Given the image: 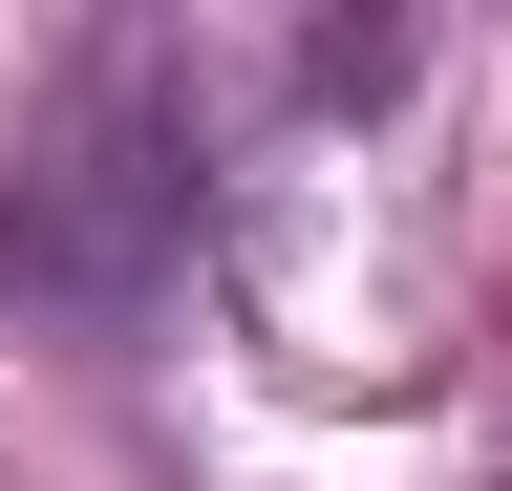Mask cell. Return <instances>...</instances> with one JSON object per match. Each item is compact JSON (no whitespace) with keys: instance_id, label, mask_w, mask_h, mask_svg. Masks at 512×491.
<instances>
[{"instance_id":"1","label":"cell","mask_w":512,"mask_h":491,"mask_svg":"<svg viewBox=\"0 0 512 491\" xmlns=\"http://www.w3.org/2000/svg\"><path fill=\"white\" fill-rule=\"evenodd\" d=\"M171 235H192V150L150 129V65H86V86L22 129V193H0V278H22V299H64V321H128Z\"/></svg>"}]
</instances>
